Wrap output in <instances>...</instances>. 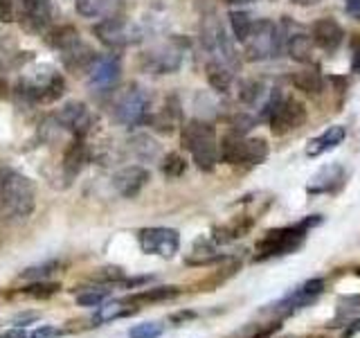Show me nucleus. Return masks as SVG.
<instances>
[{
	"label": "nucleus",
	"instance_id": "1",
	"mask_svg": "<svg viewBox=\"0 0 360 338\" xmlns=\"http://www.w3.org/2000/svg\"><path fill=\"white\" fill-rule=\"evenodd\" d=\"M37 210V185L11 167H0V217L7 223H20Z\"/></svg>",
	"mask_w": 360,
	"mask_h": 338
},
{
	"label": "nucleus",
	"instance_id": "2",
	"mask_svg": "<svg viewBox=\"0 0 360 338\" xmlns=\"http://www.w3.org/2000/svg\"><path fill=\"white\" fill-rule=\"evenodd\" d=\"M320 223H322L320 214H311V217H304L302 221L286 225V228L268 230L262 239L257 242L255 262H264V259H273V257L295 253L297 248L304 244V239H307V234Z\"/></svg>",
	"mask_w": 360,
	"mask_h": 338
},
{
	"label": "nucleus",
	"instance_id": "3",
	"mask_svg": "<svg viewBox=\"0 0 360 338\" xmlns=\"http://www.w3.org/2000/svg\"><path fill=\"white\" fill-rule=\"evenodd\" d=\"M180 140L183 146L194 158V165L200 172H212L219 163V142L217 133H214L212 124L202 120H191L187 122L183 131H180Z\"/></svg>",
	"mask_w": 360,
	"mask_h": 338
},
{
	"label": "nucleus",
	"instance_id": "4",
	"mask_svg": "<svg viewBox=\"0 0 360 338\" xmlns=\"http://www.w3.org/2000/svg\"><path fill=\"white\" fill-rule=\"evenodd\" d=\"M65 90V79L54 68H41L30 77H22L16 84V97L25 99L27 104H52L61 99Z\"/></svg>",
	"mask_w": 360,
	"mask_h": 338
},
{
	"label": "nucleus",
	"instance_id": "5",
	"mask_svg": "<svg viewBox=\"0 0 360 338\" xmlns=\"http://www.w3.org/2000/svg\"><path fill=\"white\" fill-rule=\"evenodd\" d=\"M262 120L268 122V127L273 129L275 135H284L292 129H297L300 124L307 120V108L302 101L284 97L279 90H273L270 97L264 101L262 108Z\"/></svg>",
	"mask_w": 360,
	"mask_h": 338
},
{
	"label": "nucleus",
	"instance_id": "6",
	"mask_svg": "<svg viewBox=\"0 0 360 338\" xmlns=\"http://www.w3.org/2000/svg\"><path fill=\"white\" fill-rule=\"evenodd\" d=\"M268 158V142L264 138H245L228 133L219 144V161L228 165H262Z\"/></svg>",
	"mask_w": 360,
	"mask_h": 338
},
{
	"label": "nucleus",
	"instance_id": "7",
	"mask_svg": "<svg viewBox=\"0 0 360 338\" xmlns=\"http://www.w3.org/2000/svg\"><path fill=\"white\" fill-rule=\"evenodd\" d=\"M185 59V41L172 39L167 43H158L153 48L140 54V70L149 75H174L180 70Z\"/></svg>",
	"mask_w": 360,
	"mask_h": 338
},
{
	"label": "nucleus",
	"instance_id": "8",
	"mask_svg": "<svg viewBox=\"0 0 360 338\" xmlns=\"http://www.w3.org/2000/svg\"><path fill=\"white\" fill-rule=\"evenodd\" d=\"M243 45H245V59L248 61L275 59V56H279V52H281L279 27L268 18L252 20L250 34H248V39L243 41Z\"/></svg>",
	"mask_w": 360,
	"mask_h": 338
},
{
	"label": "nucleus",
	"instance_id": "9",
	"mask_svg": "<svg viewBox=\"0 0 360 338\" xmlns=\"http://www.w3.org/2000/svg\"><path fill=\"white\" fill-rule=\"evenodd\" d=\"M115 120L127 127H140L146 122L151 111V95L140 84H129L115 99Z\"/></svg>",
	"mask_w": 360,
	"mask_h": 338
},
{
	"label": "nucleus",
	"instance_id": "10",
	"mask_svg": "<svg viewBox=\"0 0 360 338\" xmlns=\"http://www.w3.org/2000/svg\"><path fill=\"white\" fill-rule=\"evenodd\" d=\"M93 34L110 50H124V48H129V45H133L135 41H140L138 27H135L124 14H120V11L117 14L99 18V23L93 27Z\"/></svg>",
	"mask_w": 360,
	"mask_h": 338
},
{
	"label": "nucleus",
	"instance_id": "11",
	"mask_svg": "<svg viewBox=\"0 0 360 338\" xmlns=\"http://www.w3.org/2000/svg\"><path fill=\"white\" fill-rule=\"evenodd\" d=\"M200 39L205 50L212 54L214 61H221V63H228L232 65L234 70H239V59H236V52H234V43L230 41V37L225 34L223 25L217 18H205L202 20V27H200Z\"/></svg>",
	"mask_w": 360,
	"mask_h": 338
},
{
	"label": "nucleus",
	"instance_id": "12",
	"mask_svg": "<svg viewBox=\"0 0 360 338\" xmlns=\"http://www.w3.org/2000/svg\"><path fill=\"white\" fill-rule=\"evenodd\" d=\"M138 244L144 255H158L162 259H172L180 248V232L174 228H165V225L142 228L138 230Z\"/></svg>",
	"mask_w": 360,
	"mask_h": 338
},
{
	"label": "nucleus",
	"instance_id": "13",
	"mask_svg": "<svg viewBox=\"0 0 360 338\" xmlns=\"http://www.w3.org/2000/svg\"><path fill=\"white\" fill-rule=\"evenodd\" d=\"M122 73V61L117 54H97L86 70V84L95 93H108L117 86Z\"/></svg>",
	"mask_w": 360,
	"mask_h": 338
},
{
	"label": "nucleus",
	"instance_id": "14",
	"mask_svg": "<svg viewBox=\"0 0 360 338\" xmlns=\"http://www.w3.org/2000/svg\"><path fill=\"white\" fill-rule=\"evenodd\" d=\"M54 120L59 122V127L65 129L68 133H72V138H86L90 129L95 127V115L84 101H65V104L56 111Z\"/></svg>",
	"mask_w": 360,
	"mask_h": 338
},
{
	"label": "nucleus",
	"instance_id": "15",
	"mask_svg": "<svg viewBox=\"0 0 360 338\" xmlns=\"http://www.w3.org/2000/svg\"><path fill=\"white\" fill-rule=\"evenodd\" d=\"M324 287H326V282L322 277H311V280L304 282V284H300L297 289H292L290 293H286V296L281 298V300H277L273 307H270V311L292 313V311H297V309L309 307V304H313L315 300L322 296Z\"/></svg>",
	"mask_w": 360,
	"mask_h": 338
},
{
	"label": "nucleus",
	"instance_id": "16",
	"mask_svg": "<svg viewBox=\"0 0 360 338\" xmlns=\"http://www.w3.org/2000/svg\"><path fill=\"white\" fill-rule=\"evenodd\" d=\"M279 37H281V48H286V52H288V56L292 61H297V63L311 61L313 45H315L313 39H311V34L304 32L297 23L288 20V16H284V20H281Z\"/></svg>",
	"mask_w": 360,
	"mask_h": 338
},
{
	"label": "nucleus",
	"instance_id": "17",
	"mask_svg": "<svg viewBox=\"0 0 360 338\" xmlns=\"http://www.w3.org/2000/svg\"><path fill=\"white\" fill-rule=\"evenodd\" d=\"M146 180H149V169L142 165H129L112 176V189L124 199H133L142 192Z\"/></svg>",
	"mask_w": 360,
	"mask_h": 338
},
{
	"label": "nucleus",
	"instance_id": "18",
	"mask_svg": "<svg viewBox=\"0 0 360 338\" xmlns=\"http://www.w3.org/2000/svg\"><path fill=\"white\" fill-rule=\"evenodd\" d=\"M311 39L318 48L326 50V52H335L345 41V30L335 18H320L313 23L311 27Z\"/></svg>",
	"mask_w": 360,
	"mask_h": 338
},
{
	"label": "nucleus",
	"instance_id": "19",
	"mask_svg": "<svg viewBox=\"0 0 360 338\" xmlns=\"http://www.w3.org/2000/svg\"><path fill=\"white\" fill-rule=\"evenodd\" d=\"M90 161V151L88 144L84 142V138H72V142L65 146L63 151V183L70 185L72 180H77V176L84 172L86 163Z\"/></svg>",
	"mask_w": 360,
	"mask_h": 338
},
{
	"label": "nucleus",
	"instance_id": "20",
	"mask_svg": "<svg viewBox=\"0 0 360 338\" xmlns=\"http://www.w3.org/2000/svg\"><path fill=\"white\" fill-rule=\"evenodd\" d=\"M345 183V167L342 165H326L318 174L311 178L307 185L309 194H331V192L340 189Z\"/></svg>",
	"mask_w": 360,
	"mask_h": 338
},
{
	"label": "nucleus",
	"instance_id": "21",
	"mask_svg": "<svg viewBox=\"0 0 360 338\" xmlns=\"http://www.w3.org/2000/svg\"><path fill=\"white\" fill-rule=\"evenodd\" d=\"M20 11L27 20V30L43 32L52 20V0H20Z\"/></svg>",
	"mask_w": 360,
	"mask_h": 338
},
{
	"label": "nucleus",
	"instance_id": "22",
	"mask_svg": "<svg viewBox=\"0 0 360 338\" xmlns=\"http://www.w3.org/2000/svg\"><path fill=\"white\" fill-rule=\"evenodd\" d=\"M347 138V129L342 124H333L329 127L324 133H320L318 138H313L309 144H307V156L309 158H318V156H324L333 151L335 146H340Z\"/></svg>",
	"mask_w": 360,
	"mask_h": 338
},
{
	"label": "nucleus",
	"instance_id": "23",
	"mask_svg": "<svg viewBox=\"0 0 360 338\" xmlns=\"http://www.w3.org/2000/svg\"><path fill=\"white\" fill-rule=\"evenodd\" d=\"M61 56V61L65 65V70H70V73H86L90 63L95 61V52L90 50V45H86L82 39H79L77 43H72L70 48H65L63 52H59Z\"/></svg>",
	"mask_w": 360,
	"mask_h": 338
},
{
	"label": "nucleus",
	"instance_id": "24",
	"mask_svg": "<svg viewBox=\"0 0 360 338\" xmlns=\"http://www.w3.org/2000/svg\"><path fill=\"white\" fill-rule=\"evenodd\" d=\"M127 146L138 161H144V163H151L160 156V144H158V140L149 133H133L127 140Z\"/></svg>",
	"mask_w": 360,
	"mask_h": 338
},
{
	"label": "nucleus",
	"instance_id": "25",
	"mask_svg": "<svg viewBox=\"0 0 360 338\" xmlns=\"http://www.w3.org/2000/svg\"><path fill=\"white\" fill-rule=\"evenodd\" d=\"M138 311H140L138 304H133V307H129V302H127V300L99 304V309L93 313V325H106V323L120 320V318H129V315L138 313Z\"/></svg>",
	"mask_w": 360,
	"mask_h": 338
},
{
	"label": "nucleus",
	"instance_id": "26",
	"mask_svg": "<svg viewBox=\"0 0 360 338\" xmlns=\"http://www.w3.org/2000/svg\"><path fill=\"white\" fill-rule=\"evenodd\" d=\"M205 73H207V82L210 86L217 90V93H230L232 90V84H234V75L236 70L232 65L228 63H221V61H210L207 68H205Z\"/></svg>",
	"mask_w": 360,
	"mask_h": 338
},
{
	"label": "nucleus",
	"instance_id": "27",
	"mask_svg": "<svg viewBox=\"0 0 360 338\" xmlns=\"http://www.w3.org/2000/svg\"><path fill=\"white\" fill-rule=\"evenodd\" d=\"M75 9L84 18H104L120 11V0H75Z\"/></svg>",
	"mask_w": 360,
	"mask_h": 338
},
{
	"label": "nucleus",
	"instance_id": "28",
	"mask_svg": "<svg viewBox=\"0 0 360 338\" xmlns=\"http://www.w3.org/2000/svg\"><path fill=\"white\" fill-rule=\"evenodd\" d=\"M290 82L297 90H302L304 95H311V97L320 95L322 88H324V79H322L318 68H304V70H300L290 77Z\"/></svg>",
	"mask_w": 360,
	"mask_h": 338
},
{
	"label": "nucleus",
	"instance_id": "29",
	"mask_svg": "<svg viewBox=\"0 0 360 338\" xmlns=\"http://www.w3.org/2000/svg\"><path fill=\"white\" fill-rule=\"evenodd\" d=\"M180 293L178 287H153V289H144L140 293H133V296L124 298L129 304H151V302H165L172 300Z\"/></svg>",
	"mask_w": 360,
	"mask_h": 338
},
{
	"label": "nucleus",
	"instance_id": "30",
	"mask_svg": "<svg viewBox=\"0 0 360 338\" xmlns=\"http://www.w3.org/2000/svg\"><path fill=\"white\" fill-rule=\"evenodd\" d=\"M79 39H82V37H79V32L72 25H59V27H54V30L48 32L45 43H48L52 50L63 52L65 48H70V45L77 43Z\"/></svg>",
	"mask_w": 360,
	"mask_h": 338
},
{
	"label": "nucleus",
	"instance_id": "31",
	"mask_svg": "<svg viewBox=\"0 0 360 338\" xmlns=\"http://www.w3.org/2000/svg\"><path fill=\"white\" fill-rule=\"evenodd\" d=\"M61 291L59 282H52V280H37V282H30L27 287H22L18 293L25 298H34V300H45V298H52L54 293Z\"/></svg>",
	"mask_w": 360,
	"mask_h": 338
},
{
	"label": "nucleus",
	"instance_id": "32",
	"mask_svg": "<svg viewBox=\"0 0 360 338\" xmlns=\"http://www.w3.org/2000/svg\"><path fill=\"white\" fill-rule=\"evenodd\" d=\"M110 298V289L108 287H88L82 293H77V304L79 307H99Z\"/></svg>",
	"mask_w": 360,
	"mask_h": 338
},
{
	"label": "nucleus",
	"instance_id": "33",
	"mask_svg": "<svg viewBox=\"0 0 360 338\" xmlns=\"http://www.w3.org/2000/svg\"><path fill=\"white\" fill-rule=\"evenodd\" d=\"M59 268H61V262H59V259H48V262H43V264H37V266L25 268L18 277H20V280H30V282L50 280Z\"/></svg>",
	"mask_w": 360,
	"mask_h": 338
},
{
	"label": "nucleus",
	"instance_id": "34",
	"mask_svg": "<svg viewBox=\"0 0 360 338\" xmlns=\"http://www.w3.org/2000/svg\"><path fill=\"white\" fill-rule=\"evenodd\" d=\"M90 280L99 287H115V284H120V282L127 280V275H124L122 266H104V268H97Z\"/></svg>",
	"mask_w": 360,
	"mask_h": 338
},
{
	"label": "nucleus",
	"instance_id": "35",
	"mask_svg": "<svg viewBox=\"0 0 360 338\" xmlns=\"http://www.w3.org/2000/svg\"><path fill=\"white\" fill-rule=\"evenodd\" d=\"M230 27H232L234 41L243 43L248 39V34H250V27H252L250 14H245V11H230Z\"/></svg>",
	"mask_w": 360,
	"mask_h": 338
},
{
	"label": "nucleus",
	"instance_id": "36",
	"mask_svg": "<svg viewBox=\"0 0 360 338\" xmlns=\"http://www.w3.org/2000/svg\"><path fill=\"white\" fill-rule=\"evenodd\" d=\"M264 84L259 82V79H248V82H243L239 86V99L243 101L245 106H255L259 99L264 97Z\"/></svg>",
	"mask_w": 360,
	"mask_h": 338
},
{
	"label": "nucleus",
	"instance_id": "37",
	"mask_svg": "<svg viewBox=\"0 0 360 338\" xmlns=\"http://www.w3.org/2000/svg\"><path fill=\"white\" fill-rule=\"evenodd\" d=\"M160 169L169 180H176L187 172V161L180 154H167Z\"/></svg>",
	"mask_w": 360,
	"mask_h": 338
},
{
	"label": "nucleus",
	"instance_id": "38",
	"mask_svg": "<svg viewBox=\"0 0 360 338\" xmlns=\"http://www.w3.org/2000/svg\"><path fill=\"white\" fill-rule=\"evenodd\" d=\"M165 334L162 323H142L129 330V338H160Z\"/></svg>",
	"mask_w": 360,
	"mask_h": 338
},
{
	"label": "nucleus",
	"instance_id": "39",
	"mask_svg": "<svg viewBox=\"0 0 360 338\" xmlns=\"http://www.w3.org/2000/svg\"><path fill=\"white\" fill-rule=\"evenodd\" d=\"M255 118L245 115V113H239V115L232 118V133H239V135H245L248 131H250L255 127Z\"/></svg>",
	"mask_w": 360,
	"mask_h": 338
},
{
	"label": "nucleus",
	"instance_id": "40",
	"mask_svg": "<svg viewBox=\"0 0 360 338\" xmlns=\"http://www.w3.org/2000/svg\"><path fill=\"white\" fill-rule=\"evenodd\" d=\"M360 307V296H345L338 300V315L347 318L349 313H354Z\"/></svg>",
	"mask_w": 360,
	"mask_h": 338
},
{
	"label": "nucleus",
	"instance_id": "41",
	"mask_svg": "<svg viewBox=\"0 0 360 338\" xmlns=\"http://www.w3.org/2000/svg\"><path fill=\"white\" fill-rule=\"evenodd\" d=\"M61 334L63 332L59 330V327H54V325H41L34 332H30L27 338H56V336H61Z\"/></svg>",
	"mask_w": 360,
	"mask_h": 338
},
{
	"label": "nucleus",
	"instance_id": "42",
	"mask_svg": "<svg viewBox=\"0 0 360 338\" xmlns=\"http://www.w3.org/2000/svg\"><path fill=\"white\" fill-rule=\"evenodd\" d=\"M39 318H41V313H39V311H22V313H18L16 318H14V327L32 325V323H37Z\"/></svg>",
	"mask_w": 360,
	"mask_h": 338
},
{
	"label": "nucleus",
	"instance_id": "43",
	"mask_svg": "<svg viewBox=\"0 0 360 338\" xmlns=\"http://www.w3.org/2000/svg\"><path fill=\"white\" fill-rule=\"evenodd\" d=\"M0 20L3 23L14 20V3L11 0H0Z\"/></svg>",
	"mask_w": 360,
	"mask_h": 338
},
{
	"label": "nucleus",
	"instance_id": "44",
	"mask_svg": "<svg viewBox=\"0 0 360 338\" xmlns=\"http://www.w3.org/2000/svg\"><path fill=\"white\" fill-rule=\"evenodd\" d=\"M345 7L349 11V16H354L356 20H360V0H345Z\"/></svg>",
	"mask_w": 360,
	"mask_h": 338
},
{
	"label": "nucleus",
	"instance_id": "45",
	"mask_svg": "<svg viewBox=\"0 0 360 338\" xmlns=\"http://www.w3.org/2000/svg\"><path fill=\"white\" fill-rule=\"evenodd\" d=\"M0 338H27V332L22 327H11V330L0 334Z\"/></svg>",
	"mask_w": 360,
	"mask_h": 338
},
{
	"label": "nucleus",
	"instance_id": "46",
	"mask_svg": "<svg viewBox=\"0 0 360 338\" xmlns=\"http://www.w3.org/2000/svg\"><path fill=\"white\" fill-rule=\"evenodd\" d=\"M352 70L360 75V43L354 48V56H352Z\"/></svg>",
	"mask_w": 360,
	"mask_h": 338
},
{
	"label": "nucleus",
	"instance_id": "47",
	"mask_svg": "<svg viewBox=\"0 0 360 338\" xmlns=\"http://www.w3.org/2000/svg\"><path fill=\"white\" fill-rule=\"evenodd\" d=\"M356 332H360V318H358V320H354V323H352V327H347V332L342 334V338H352Z\"/></svg>",
	"mask_w": 360,
	"mask_h": 338
},
{
	"label": "nucleus",
	"instance_id": "48",
	"mask_svg": "<svg viewBox=\"0 0 360 338\" xmlns=\"http://www.w3.org/2000/svg\"><path fill=\"white\" fill-rule=\"evenodd\" d=\"M185 318H194V311H180V313L172 315V323H183Z\"/></svg>",
	"mask_w": 360,
	"mask_h": 338
},
{
	"label": "nucleus",
	"instance_id": "49",
	"mask_svg": "<svg viewBox=\"0 0 360 338\" xmlns=\"http://www.w3.org/2000/svg\"><path fill=\"white\" fill-rule=\"evenodd\" d=\"M290 3H295V5H302V7H313V5H318L320 0H290Z\"/></svg>",
	"mask_w": 360,
	"mask_h": 338
},
{
	"label": "nucleus",
	"instance_id": "50",
	"mask_svg": "<svg viewBox=\"0 0 360 338\" xmlns=\"http://www.w3.org/2000/svg\"><path fill=\"white\" fill-rule=\"evenodd\" d=\"M228 3H234V5H245V3H257V0H228Z\"/></svg>",
	"mask_w": 360,
	"mask_h": 338
},
{
	"label": "nucleus",
	"instance_id": "51",
	"mask_svg": "<svg viewBox=\"0 0 360 338\" xmlns=\"http://www.w3.org/2000/svg\"><path fill=\"white\" fill-rule=\"evenodd\" d=\"M356 275H358V277H360V266H358V268H356Z\"/></svg>",
	"mask_w": 360,
	"mask_h": 338
}]
</instances>
